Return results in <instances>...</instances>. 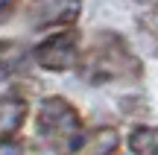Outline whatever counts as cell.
Returning a JSON list of instances; mask_svg holds the SVG:
<instances>
[{
    "label": "cell",
    "mask_w": 158,
    "mask_h": 155,
    "mask_svg": "<svg viewBox=\"0 0 158 155\" xmlns=\"http://www.w3.org/2000/svg\"><path fill=\"white\" fill-rule=\"evenodd\" d=\"M18 3H21V0H0V23H6L12 15H15Z\"/></svg>",
    "instance_id": "30bf717a"
},
{
    "label": "cell",
    "mask_w": 158,
    "mask_h": 155,
    "mask_svg": "<svg viewBox=\"0 0 158 155\" xmlns=\"http://www.w3.org/2000/svg\"><path fill=\"white\" fill-rule=\"evenodd\" d=\"M117 132L111 126H97L91 132H82L73 146V155H114L117 152Z\"/></svg>",
    "instance_id": "5b68a950"
},
{
    "label": "cell",
    "mask_w": 158,
    "mask_h": 155,
    "mask_svg": "<svg viewBox=\"0 0 158 155\" xmlns=\"http://www.w3.org/2000/svg\"><path fill=\"white\" fill-rule=\"evenodd\" d=\"M23 120H27V103H23V97L3 94L0 97V141L18 138Z\"/></svg>",
    "instance_id": "8992f818"
},
{
    "label": "cell",
    "mask_w": 158,
    "mask_h": 155,
    "mask_svg": "<svg viewBox=\"0 0 158 155\" xmlns=\"http://www.w3.org/2000/svg\"><path fill=\"white\" fill-rule=\"evenodd\" d=\"M132 155H158V129L155 126H135L129 132Z\"/></svg>",
    "instance_id": "ba28073f"
},
{
    "label": "cell",
    "mask_w": 158,
    "mask_h": 155,
    "mask_svg": "<svg viewBox=\"0 0 158 155\" xmlns=\"http://www.w3.org/2000/svg\"><path fill=\"white\" fill-rule=\"evenodd\" d=\"M27 67V50L18 41H0V82L18 76Z\"/></svg>",
    "instance_id": "52a82bcc"
},
{
    "label": "cell",
    "mask_w": 158,
    "mask_h": 155,
    "mask_svg": "<svg viewBox=\"0 0 158 155\" xmlns=\"http://www.w3.org/2000/svg\"><path fill=\"white\" fill-rule=\"evenodd\" d=\"M32 59L38 67L53 70V73H64V70L76 67L82 62V35L76 29H64V32L50 35L32 50Z\"/></svg>",
    "instance_id": "3957f363"
},
{
    "label": "cell",
    "mask_w": 158,
    "mask_h": 155,
    "mask_svg": "<svg viewBox=\"0 0 158 155\" xmlns=\"http://www.w3.org/2000/svg\"><path fill=\"white\" fill-rule=\"evenodd\" d=\"M0 155H38V146L27 138H9L0 141Z\"/></svg>",
    "instance_id": "9c48e42d"
},
{
    "label": "cell",
    "mask_w": 158,
    "mask_h": 155,
    "mask_svg": "<svg viewBox=\"0 0 158 155\" xmlns=\"http://www.w3.org/2000/svg\"><path fill=\"white\" fill-rule=\"evenodd\" d=\"M149 3H155V6H158V0H149Z\"/></svg>",
    "instance_id": "8fae6325"
},
{
    "label": "cell",
    "mask_w": 158,
    "mask_h": 155,
    "mask_svg": "<svg viewBox=\"0 0 158 155\" xmlns=\"http://www.w3.org/2000/svg\"><path fill=\"white\" fill-rule=\"evenodd\" d=\"M35 132L56 149H73L82 135V117L64 97H47L35 114Z\"/></svg>",
    "instance_id": "7a4b0ae2"
},
{
    "label": "cell",
    "mask_w": 158,
    "mask_h": 155,
    "mask_svg": "<svg viewBox=\"0 0 158 155\" xmlns=\"http://www.w3.org/2000/svg\"><path fill=\"white\" fill-rule=\"evenodd\" d=\"M82 76L94 85L129 82L141 76V59L117 32H97L82 53Z\"/></svg>",
    "instance_id": "6da1fadb"
},
{
    "label": "cell",
    "mask_w": 158,
    "mask_h": 155,
    "mask_svg": "<svg viewBox=\"0 0 158 155\" xmlns=\"http://www.w3.org/2000/svg\"><path fill=\"white\" fill-rule=\"evenodd\" d=\"M82 12V0H32L27 9V21L35 29L73 27Z\"/></svg>",
    "instance_id": "277c9868"
}]
</instances>
